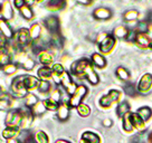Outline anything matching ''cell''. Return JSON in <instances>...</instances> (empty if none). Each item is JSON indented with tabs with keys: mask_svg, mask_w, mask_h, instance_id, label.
<instances>
[{
	"mask_svg": "<svg viewBox=\"0 0 152 143\" xmlns=\"http://www.w3.org/2000/svg\"><path fill=\"white\" fill-rule=\"evenodd\" d=\"M26 4H27V2H26L25 0H15V1H14V6L19 10L21 9V8H23Z\"/></svg>",
	"mask_w": 152,
	"mask_h": 143,
	"instance_id": "obj_51",
	"label": "cell"
},
{
	"mask_svg": "<svg viewBox=\"0 0 152 143\" xmlns=\"http://www.w3.org/2000/svg\"><path fill=\"white\" fill-rule=\"evenodd\" d=\"M21 132L20 129H16V128H6L2 131V138L6 140H10V139H17L19 136V134Z\"/></svg>",
	"mask_w": 152,
	"mask_h": 143,
	"instance_id": "obj_25",
	"label": "cell"
},
{
	"mask_svg": "<svg viewBox=\"0 0 152 143\" xmlns=\"http://www.w3.org/2000/svg\"><path fill=\"white\" fill-rule=\"evenodd\" d=\"M93 17L97 20H107L112 17V11L106 7H100L93 11Z\"/></svg>",
	"mask_w": 152,
	"mask_h": 143,
	"instance_id": "obj_16",
	"label": "cell"
},
{
	"mask_svg": "<svg viewBox=\"0 0 152 143\" xmlns=\"http://www.w3.org/2000/svg\"><path fill=\"white\" fill-rule=\"evenodd\" d=\"M43 103H44V105H45V107H46V110L47 111L57 112L58 107H59V104L56 103V102H54V101L50 100V98H46V100H44Z\"/></svg>",
	"mask_w": 152,
	"mask_h": 143,
	"instance_id": "obj_41",
	"label": "cell"
},
{
	"mask_svg": "<svg viewBox=\"0 0 152 143\" xmlns=\"http://www.w3.org/2000/svg\"><path fill=\"white\" fill-rule=\"evenodd\" d=\"M2 95H4V90H2V87L0 86V97H1Z\"/></svg>",
	"mask_w": 152,
	"mask_h": 143,
	"instance_id": "obj_59",
	"label": "cell"
},
{
	"mask_svg": "<svg viewBox=\"0 0 152 143\" xmlns=\"http://www.w3.org/2000/svg\"><path fill=\"white\" fill-rule=\"evenodd\" d=\"M87 94V87L85 85H77V88H76V91L74 92V94L69 97V100H68V105H69V107L73 109V107H78L80 105L82 104V102L84 100V97L86 96Z\"/></svg>",
	"mask_w": 152,
	"mask_h": 143,
	"instance_id": "obj_4",
	"label": "cell"
},
{
	"mask_svg": "<svg viewBox=\"0 0 152 143\" xmlns=\"http://www.w3.org/2000/svg\"><path fill=\"white\" fill-rule=\"evenodd\" d=\"M30 111H31V113H33L34 116H40V115H43L47 110H46V107H45V105H44L43 101H39L34 107L30 109Z\"/></svg>",
	"mask_w": 152,
	"mask_h": 143,
	"instance_id": "obj_32",
	"label": "cell"
},
{
	"mask_svg": "<svg viewBox=\"0 0 152 143\" xmlns=\"http://www.w3.org/2000/svg\"><path fill=\"white\" fill-rule=\"evenodd\" d=\"M135 44L142 49H152V39L149 37L148 34H138Z\"/></svg>",
	"mask_w": 152,
	"mask_h": 143,
	"instance_id": "obj_12",
	"label": "cell"
},
{
	"mask_svg": "<svg viewBox=\"0 0 152 143\" xmlns=\"http://www.w3.org/2000/svg\"><path fill=\"white\" fill-rule=\"evenodd\" d=\"M21 66H23V68L26 69V71H31L34 67H35V61H34L33 58L27 57L24 61V63L21 64Z\"/></svg>",
	"mask_w": 152,
	"mask_h": 143,
	"instance_id": "obj_49",
	"label": "cell"
},
{
	"mask_svg": "<svg viewBox=\"0 0 152 143\" xmlns=\"http://www.w3.org/2000/svg\"><path fill=\"white\" fill-rule=\"evenodd\" d=\"M1 14H2V18L7 21L14 18V9L9 1H5L1 4Z\"/></svg>",
	"mask_w": 152,
	"mask_h": 143,
	"instance_id": "obj_17",
	"label": "cell"
},
{
	"mask_svg": "<svg viewBox=\"0 0 152 143\" xmlns=\"http://www.w3.org/2000/svg\"><path fill=\"white\" fill-rule=\"evenodd\" d=\"M69 105L68 102H61L59 103V107L57 110V119L62 122H65L66 120L69 117Z\"/></svg>",
	"mask_w": 152,
	"mask_h": 143,
	"instance_id": "obj_15",
	"label": "cell"
},
{
	"mask_svg": "<svg viewBox=\"0 0 152 143\" xmlns=\"http://www.w3.org/2000/svg\"><path fill=\"white\" fill-rule=\"evenodd\" d=\"M82 139L86 140L88 143H101V138L94 132L91 131H86L82 134Z\"/></svg>",
	"mask_w": 152,
	"mask_h": 143,
	"instance_id": "obj_29",
	"label": "cell"
},
{
	"mask_svg": "<svg viewBox=\"0 0 152 143\" xmlns=\"http://www.w3.org/2000/svg\"><path fill=\"white\" fill-rule=\"evenodd\" d=\"M38 102H39V101H38L37 96L34 95L33 93H29L28 95L25 97V106H26L27 109H29V110H30L31 107H34Z\"/></svg>",
	"mask_w": 152,
	"mask_h": 143,
	"instance_id": "obj_34",
	"label": "cell"
},
{
	"mask_svg": "<svg viewBox=\"0 0 152 143\" xmlns=\"http://www.w3.org/2000/svg\"><path fill=\"white\" fill-rule=\"evenodd\" d=\"M37 90L39 93H42V94H47L50 92L52 90V85H50V83L49 81H40L39 82V85H38Z\"/></svg>",
	"mask_w": 152,
	"mask_h": 143,
	"instance_id": "obj_38",
	"label": "cell"
},
{
	"mask_svg": "<svg viewBox=\"0 0 152 143\" xmlns=\"http://www.w3.org/2000/svg\"><path fill=\"white\" fill-rule=\"evenodd\" d=\"M124 92L128 96H131V97H134L138 94V88L134 83H130L128 82V84L124 86Z\"/></svg>",
	"mask_w": 152,
	"mask_h": 143,
	"instance_id": "obj_35",
	"label": "cell"
},
{
	"mask_svg": "<svg viewBox=\"0 0 152 143\" xmlns=\"http://www.w3.org/2000/svg\"><path fill=\"white\" fill-rule=\"evenodd\" d=\"M130 143H147V135L144 132L134 134L130 139Z\"/></svg>",
	"mask_w": 152,
	"mask_h": 143,
	"instance_id": "obj_42",
	"label": "cell"
},
{
	"mask_svg": "<svg viewBox=\"0 0 152 143\" xmlns=\"http://www.w3.org/2000/svg\"><path fill=\"white\" fill-rule=\"evenodd\" d=\"M137 114H138L139 116H140V117L145 122V121L151 119L152 110L149 107V106H142V107H140V109L137 111Z\"/></svg>",
	"mask_w": 152,
	"mask_h": 143,
	"instance_id": "obj_30",
	"label": "cell"
},
{
	"mask_svg": "<svg viewBox=\"0 0 152 143\" xmlns=\"http://www.w3.org/2000/svg\"><path fill=\"white\" fill-rule=\"evenodd\" d=\"M11 63V56L8 50H4L0 53V67H5Z\"/></svg>",
	"mask_w": 152,
	"mask_h": 143,
	"instance_id": "obj_39",
	"label": "cell"
},
{
	"mask_svg": "<svg viewBox=\"0 0 152 143\" xmlns=\"http://www.w3.org/2000/svg\"><path fill=\"white\" fill-rule=\"evenodd\" d=\"M55 143H72V142L67 141V140H63V139H59V140H57Z\"/></svg>",
	"mask_w": 152,
	"mask_h": 143,
	"instance_id": "obj_57",
	"label": "cell"
},
{
	"mask_svg": "<svg viewBox=\"0 0 152 143\" xmlns=\"http://www.w3.org/2000/svg\"><path fill=\"white\" fill-rule=\"evenodd\" d=\"M39 82L40 81L38 80L37 77L33 76V75H24V84L28 91L37 90Z\"/></svg>",
	"mask_w": 152,
	"mask_h": 143,
	"instance_id": "obj_18",
	"label": "cell"
},
{
	"mask_svg": "<svg viewBox=\"0 0 152 143\" xmlns=\"http://www.w3.org/2000/svg\"><path fill=\"white\" fill-rule=\"evenodd\" d=\"M137 31L134 30V29H130L129 30V34H128V36H126V40L128 42H130V43H135V39H137Z\"/></svg>",
	"mask_w": 152,
	"mask_h": 143,
	"instance_id": "obj_50",
	"label": "cell"
},
{
	"mask_svg": "<svg viewBox=\"0 0 152 143\" xmlns=\"http://www.w3.org/2000/svg\"><path fill=\"white\" fill-rule=\"evenodd\" d=\"M52 71H53V74H54V75L61 77L63 74H64L65 68H64V66H63L61 63H54L52 66Z\"/></svg>",
	"mask_w": 152,
	"mask_h": 143,
	"instance_id": "obj_44",
	"label": "cell"
},
{
	"mask_svg": "<svg viewBox=\"0 0 152 143\" xmlns=\"http://www.w3.org/2000/svg\"><path fill=\"white\" fill-rule=\"evenodd\" d=\"M7 143H20L18 139H10V140H7Z\"/></svg>",
	"mask_w": 152,
	"mask_h": 143,
	"instance_id": "obj_55",
	"label": "cell"
},
{
	"mask_svg": "<svg viewBox=\"0 0 152 143\" xmlns=\"http://www.w3.org/2000/svg\"><path fill=\"white\" fill-rule=\"evenodd\" d=\"M65 6H66V2L63 1V0H50L46 4V7L48 8V10H52V11L62 10Z\"/></svg>",
	"mask_w": 152,
	"mask_h": 143,
	"instance_id": "obj_26",
	"label": "cell"
},
{
	"mask_svg": "<svg viewBox=\"0 0 152 143\" xmlns=\"http://www.w3.org/2000/svg\"><path fill=\"white\" fill-rule=\"evenodd\" d=\"M44 25L50 34L59 33V19L57 16H49L44 20Z\"/></svg>",
	"mask_w": 152,
	"mask_h": 143,
	"instance_id": "obj_9",
	"label": "cell"
},
{
	"mask_svg": "<svg viewBox=\"0 0 152 143\" xmlns=\"http://www.w3.org/2000/svg\"><path fill=\"white\" fill-rule=\"evenodd\" d=\"M10 90H11L12 95L16 98H25L28 95V90L26 88V86L24 84V75H19V76L15 77L11 82Z\"/></svg>",
	"mask_w": 152,
	"mask_h": 143,
	"instance_id": "obj_3",
	"label": "cell"
},
{
	"mask_svg": "<svg viewBox=\"0 0 152 143\" xmlns=\"http://www.w3.org/2000/svg\"><path fill=\"white\" fill-rule=\"evenodd\" d=\"M152 87V74L150 73H147L144 74L141 80L138 84V93L139 94H142V95H145L148 93H150Z\"/></svg>",
	"mask_w": 152,
	"mask_h": 143,
	"instance_id": "obj_7",
	"label": "cell"
},
{
	"mask_svg": "<svg viewBox=\"0 0 152 143\" xmlns=\"http://www.w3.org/2000/svg\"><path fill=\"white\" fill-rule=\"evenodd\" d=\"M19 11H20V15H21L26 20H30L34 18V11H33V9H31V7H30V5H28V4H26Z\"/></svg>",
	"mask_w": 152,
	"mask_h": 143,
	"instance_id": "obj_33",
	"label": "cell"
},
{
	"mask_svg": "<svg viewBox=\"0 0 152 143\" xmlns=\"http://www.w3.org/2000/svg\"><path fill=\"white\" fill-rule=\"evenodd\" d=\"M42 33H43V30H42L40 25L37 24V23H35V24L31 25L30 28H29V36H30L31 42H35V40H37V39L40 38Z\"/></svg>",
	"mask_w": 152,
	"mask_h": 143,
	"instance_id": "obj_22",
	"label": "cell"
},
{
	"mask_svg": "<svg viewBox=\"0 0 152 143\" xmlns=\"http://www.w3.org/2000/svg\"><path fill=\"white\" fill-rule=\"evenodd\" d=\"M23 119H24V109H15V110L8 111L5 123L8 128L20 129L21 123H23Z\"/></svg>",
	"mask_w": 152,
	"mask_h": 143,
	"instance_id": "obj_1",
	"label": "cell"
},
{
	"mask_svg": "<svg viewBox=\"0 0 152 143\" xmlns=\"http://www.w3.org/2000/svg\"><path fill=\"white\" fill-rule=\"evenodd\" d=\"M61 85L66 90V93L69 96L73 95V94H74V92L76 91V88H77V85H76L74 82L72 81L71 74L66 71L64 72V74L61 76Z\"/></svg>",
	"mask_w": 152,
	"mask_h": 143,
	"instance_id": "obj_8",
	"label": "cell"
},
{
	"mask_svg": "<svg viewBox=\"0 0 152 143\" xmlns=\"http://www.w3.org/2000/svg\"><path fill=\"white\" fill-rule=\"evenodd\" d=\"M114 45H115V38H114L113 35L109 34V35L105 37L104 40H102V42L99 44L100 52L102 53V54H107V53H110L113 49Z\"/></svg>",
	"mask_w": 152,
	"mask_h": 143,
	"instance_id": "obj_10",
	"label": "cell"
},
{
	"mask_svg": "<svg viewBox=\"0 0 152 143\" xmlns=\"http://www.w3.org/2000/svg\"><path fill=\"white\" fill-rule=\"evenodd\" d=\"M35 139L37 143H49V138L44 131H38L35 134Z\"/></svg>",
	"mask_w": 152,
	"mask_h": 143,
	"instance_id": "obj_45",
	"label": "cell"
},
{
	"mask_svg": "<svg viewBox=\"0 0 152 143\" xmlns=\"http://www.w3.org/2000/svg\"><path fill=\"white\" fill-rule=\"evenodd\" d=\"M147 23L148 24H151L152 25V11H150L147 16Z\"/></svg>",
	"mask_w": 152,
	"mask_h": 143,
	"instance_id": "obj_54",
	"label": "cell"
},
{
	"mask_svg": "<svg viewBox=\"0 0 152 143\" xmlns=\"http://www.w3.org/2000/svg\"><path fill=\"white\" fill-rule=\"evenodd\" d=\"M139 17L138 10L135 9H130L128 11H125L123 15V18L125 21H133V20H137Z\"/></svg>",
	"mask_w": 152,
	"mask_h": 143,
	"instance_id": "obj_40",
	"label": "cell"
},
{
	"mask_svg": "<svg viewBox=\"0 0 152 143\" xmlns=\"http://www.w3.org/2000/svg\"><path fill=\"white\" fill-rule=\"evenodd\" d=\"M123 119V129L125 132H132L133 130V126H132V122H131V113H128V114H125L122 117Z\"/></svg>",
	"mask_w": 152,
	"mask_h": 143,
	"instance_id": "obj_37",
	"label": "cell"
},
{
	"mask_svg": "<svg viewBox=\"0 0 152 143\" xmlns=\"http://www.w3.org/2000/svg\"><path fill=\"white\" fill-rule=\"evenodd\" d=\"M83 78H86V80L90 82L92 85H97V84H99L100 78H99V75L95 73L94 66H93L92 62H91V64L88 65V66L86 67L85 72H84V76H83Z\"/></svg>",
	"mask_w": 152,
	"mask_h": 143,
	"instance_id": "obj_13",
	"label": "cell"
},
{
	"mask_svg": "<svg viewBox=\"0 0 152 143\" xmlns=\"http://www.w3.org/2000/svg\"><path fill=\"white\" fill-rule=\"evenodd\" d=\"M107 35H109L107 33H101V34H99V36H97V38H96V43L100 44L102 40H104L105 37H106Z\"/></svg>",
	"mask_w": 152,
	"mask_h": 143,
	"instance_id": "obj_52",
	"label": "cell"
},
{
	"mask_svg": "<svg viewBox=\"0 0 152 143\" xmlns=\"http://www.w3.org/2000/svg\"><path fill=\"white\" fill-rule=\"evenodd\" d=\"M91 62L93 64V66L97 67V68H104L106 66V59H105V57L103 55H101L99 53H94L92 55Z\"/></svg>",
	"mask_w": 152,
	"mask_h": 143,
	"instance_id": "obj_21",
	"label": "cell"
},
{
	"mask_svg": "<svg viewBox=\"0 0 152 143\" xmlns=\"http://www.w3.org/2000/svg\"><path fill=\"white\" fill-rule=\"evenodd\" d=\"M115 74H116V76L119 78L120 81H123V82H129L130 80V73L129 71L123 66H120L116 68V71H115Z\"/></svg>",
	"mask_w": 152,
	"mask_h": 143,
	"instance_id": "obj_31",
	"label": "cell"
},
{
	"mask_svg": "<svg viewBox=\"0 0 152 143\" xmlns=\"http://www.w3.org/2000/svg\"><path fill=\"white\" fill-rule=\"evenodd\" d=\"M14 46L18 50H24L30 45V36H29V29L27 28H20L15 33L14 36Z\"/></svg>",
	"mask_w": 152,
	"mask_h": 143,
	"instance_id": "obj_2",
	"label": "cell"
},
{
	"mask_svg": "<svg viewBox=\"0 0 152 143\" xmlns=\"http://www.w3.org/2000/svg\"><path fill=\"white\" fill-rule=\"evenodd\" d=\"M0 12H1V4H0Z\"/></svg>",
	"mask_w": 152,
	"mask_h": 143,
	"instance_id": "obj_61",
	"label": "cell"
},
{
	"mask_svg": "<svg viewBox=\"0 0 152 143\" xmlns=\"http://www.w3.org/2000/svg\"><path fill=\"white\" fill-rule=\"evenodd\" d=\"M80 143H88V142H87L86 140H84V139H81V140H80Z\"/></svg>",
	"mask_w": 152,
	"mask_h": 143,
	"instance_id": "obj_60",
	"label": "cell"
},
{
	"mask_svg": "<svg viewBox=\"0 0 152 143\" xmlns=\"http://www.w3.org/2000/svg\"><path fill=\"white\" fill-rule=\"evenodd\" d=\"M149 142L152 143V132L150 134H149Z\"/></svg>",
	"mask_w": 152,
	"mask_h": 143,
	"instance_id": "obj_58",
	"label": "cell"
},
{
	"mask_svg": "<svg viewBox=\"0 0 152 143\" xmlns=\"http://www.w3.org/2000/svg\"><path fill=\"white\" fill-rule=\"evenodd\" d=\"M17 69H18V65L15 63H10L8 65H6L5 67H2V71L7 75H12L17 72Z\"/></svg>",
	"mask_w": 152,
	"mask_h": 143,
	"instance_id": "obj_46",
	"label": "cell"
},
{
	"mask_svg": "<svg viewBox=\"0 0 152 143\" xmlns=\"http://www.w3.org/2000/svg\"><path fill=\"white\" fill-rule=\"evenodd\" d=\"M129 30L130 29L128 27H125V26H118L116 28L113 30V35L114 38L116 39H123V38H126V36H128L129 34Z\"/></svg>",
	"mask_w": 152,
	"mask_h": 143,
	"instance_id": "obj_27",
	"label": "cell"
},
{
	"mask_svg": "<svg viewBox=\"0 0 152 143\" xmlns=\"http://www.w3.org/2000/svg\"><path fill=\"white\" fill-rule=\"evenodd\" d=\"M37 75L40 78V81H48L53 77L52 68L48 66H42L37 71Z\"/></svg>",
	"mask_w": 152,
	"mask_h": 143,
	"instance_id": "obj_23",
	"label": "cell"
},
{
	"mask_svg": "<svg viewBox=\"0 0 152 143\" xmlns=\"http://www.w3.org/2000/svg\"><path fill=\"white\" fill-rule=\"evenodd\" d=\"M121 97V93L118 90H111L106 95L102 96L100 100V105L104 109H109L114 103H116Z\"/></svg>",
	"mask_w": 152,
	"mask_h": 143,
	"instance_id": "obj_5",
	"label": "cell"
},
{
	"mask_svg": "<svg viewBox=\"0 0 152 143\" xmlns=\"http://www.w3.org/2000/svg\"><path fill=\"white\" fill-rule=\"evenodd\" d=\"M18 140L20 141V143H37L35 136L28 130H21V132L18 136Z\"/></svg>",
	"mask_w": 152,
	"mask_h": 143,
	"instance_id": "obj_24",
	"label": "cell"
},
{
	"mask_svg": "<svg viewBox=\"0 0 152 143\" xmlns=\"http://www.w3.org/2000/svg\"><path fill=\"white\" fill-rule=\"evenodd\" d=\"M130 110H131V107H130L129 102L128 101H123V102H121V103L118 105V107H116V114H118V116H120V117H123L125 114L130 113Z\"/></svg>",
	"mask_w": 152,
	"mask_h": 143,
	"instance_id": "obj_28",
	"label": "cell"
},
{
	"mask_svg": "<svg viewBox=\"0 0 152 143\" xmlns=\"http://www.w3.org/2000/svg\"><path fill=\"white\" fill-rule=\"evenodd\" d=\"M38 61L39 63L43 65V66H50L53 63H54V56L53 54L47 49H44L42 52L38 53Z\"/></svg>",
	"mask_w": 152,
	"mask_h": 143,
	"instance_id": "obj_14",
	"label": "cell"
},
{
	"mask_svg": "<svg viewBox=\"0 0 152 143\" xmlns=\"http://www.w3.org/2000/svg\"><path fill=\"white\" fill-rule=\"evenodd\" d=\"M77 113L80 114V116L82 117H87L91 114V107L87 104L82 103L78 107H77Z\"/></svg>",
	"mask_w": 152,
	"mask_h": 143,
	"instance_id": "obj_43",
	"label": "cell"
},
{
	"mask_svg": "<svg viewBox=\"0 0 152 143\" xmlns=\"http://www.w3.org/2000/svg\"><path fill=\"white\" fill-rule=\"evenodd\" d=\"M0 34H1L7 40L12 39L15 36L14 30H12L11 26L9 25V23L6 19H4L2 17L0 18Z\"/></svg>",
	"mask_w": 152,
	"mask_h": 143,
	"instance_id": "obj_11",
	"label": "cell"
},
{
	"mask_svg": "<svg viewBox=\"0 0 152 143\" xmlns=\"http://www.w3.org/2000/svg\"><path fill=\"white\" fill-rule=\"evenodd\" d=\"M11 107V98L8 95H2L0 97V111L9 110Z\"/></svg>",
	"mask_w": 152,
	"mask_h": 143,
	"instance_id": "obj_36",
	"label": "cell"
},
{
	"mask_svg": "<svg viewBox=\"0 0 152 143\" xmlns=\"http://www.w3.org/2000/svg\"><path fill=\"white\" fill-rule=\"evenodd\" d=\"M49 98L59 104V103H61V100H62V93H61V90H59L58 87L54 88V90L50 92V97H49Z\"/></svg>",
	"mask_w": 152,
	"mask_h": 143,
	"instance_id": "obj_47",
	"label": "cell"
},
{
	"mask_svg": "<svg viewBox=\"0 0 152 143\" xmlns=\"http://www.w3.org/2000/svg\"><path fill=\"white\" fill-rule=\"evenodd\" d=\"M90 64H91L90 59H87V58H81V59H78V61H76V62H74L72 64L71 71L75 76L83 78L86 67L88 66Z\"/></svg>",
	"mask_w": 152,
	"mask_h": 143,
	"instance_id": "obj_6",
	"label": "cell"
},
{
	"mask_svg": "<svg viewBox=\"0 0 152 143\" xmlns=\"http://www.w3.org/2000/svg\"><path fill=\"white\" fill-rule=\"evenodd\" d=\"M77 2H78L80 5H84V6H87V5H91V4H92V1H81V0L77 1Z\"/></svg>",
	"mask_w": 152,
	"mask_h": 143,
	"instance_id": "obj_56",
	"label": "cell"
},
{
	"mask_svg": "<svg viewBox=\"0 0 152 143\" xmlns=\"http://www.w3.org/2000/svg\"><path fill=\"white\" fill-rule=\"evenodd\" d=\"M49 45L52 47L56 48V49H61L64 46V38L59 33L52 34V36L49 37Z\"/></svg>",
	"mask_w": 152,
	"mask_h": 143,
	"instance_id": "obj_20",
	"label": "cell"
},
{
	"mask_svg": "<svg viewBox=\"0 0 152 143\" xmlns=\"http://www.w3.org/2000/svg\"><path fill=\"white\" fill-rule=\"evenodd\" d=\"M131 122H132L133 129H137L140 132H144V130H145V122L137 113H131Z\"/></svg>",
	"mask_w": 152,
	"mask_h": 143,
	"instance_id": "obj_19",
	"label": "cell"
},
{
	"mask_svg": "<svg viewBox=\"0 0 152 143\" xmlns=\"http://www.w3.org/2000/svg\"><path fill=\"white\" fill-rule=\"evenodd\" d=\"M112 124H113V122H112V120H110V119H105L104 121H103V125L106 126V128H110Z\"/></svg>",
	"mask_w": 152,
	"mask_h": 143,
	"instance_id": "obj_53",
	"label": "cell"
},
{
	"mask_svg": "<svg viewBox=\"0 0 152 143\" xmlns=\"http://www.w3.org/2000/svg\"><path fill=\"white\" fill-rule=\"evenodd\" d=\"M148 29H149V24H148L147 21H140L135 26L134 30L137 31V34H147Z\"/></svg>",
	"mask_w": 152,
	"mask_h": 143,
	"instance_id": "obj_48",
	"label": "cell"
}]
</instances>
